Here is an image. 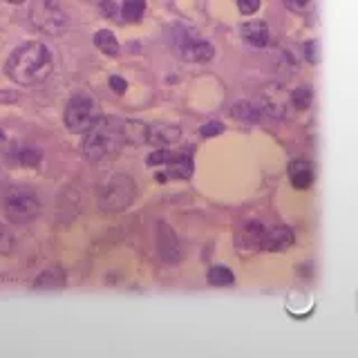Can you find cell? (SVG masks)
I'll use <instances>...</instances> for the list:
<instances>
[{"label": "cell", "mask_w": 358, "mask_h": 358, "mask_svg": "<svg viewBox=\"0 0 358 358\" xmlns=\"http://www.w3.org/2000/svg\"><path fill=\"white\" fill-rule=\"evenodd\" d=\"M52 52L43 43H25L11 52L5 72L18 85H36L52 72Z\"/></svg>", "instance_id": "obj_1"}, {"label": "cell", "mask_w": 358, "mask_h": 358, "mask_svg": "<svg viewBox=\"0 0 358 358\" xmlns=\"http://www.w3.org/2000/svg\"><path fill=\"white\" fill-rule=\"evenodd\" d=\"M123 141H126L123 121L117 117H99L94 126L85 132L81 152L87 162H101L103 157L117 152Z\"/></svg>", "instance_id": "obj_2"}, {"label": "cell", "mask_w": 358, "mask_h": 358, "mask_svg": "<svg viewBox=\"0 0 358 358\" xmlns=\"http://www.w3.org/2000/svg\"><path fill=\"white\" fill-rule=\"evenodd\" d=\"M137 197V184L130 175H115L99 188V208L103 213L126 210Z\"/></svg>", "instance_id": "obj_3"}, {"label": "cell", "mask_w": 358, "mask_h": 358, "mask_svg": "<svg viewBox=\"0 0 358 358\" xmlns=\"http://www.w3.org/2000/svg\"><path fill=\"white\" fill-rule=\"evenodd\" d=\"M29 20L34 27L48 36H63L70 27V20H67L59 0H31Z\"/></svg>", "instance_id": "obj_4"}, {"label": "cell", "mask_w": 358, "mask_h": 358, "mask_svg": "<svg viewBox=\"0 0 358 358\" xmlns=\"http://www.w3.org/2000/svg\"><path fill=\"white\" fill-rule=\"evenodd\" d=\"M3 210L9 222L14 224H27L38 217L41 213V199L29 188H11L3 199Z\"/></svg>", "instance_id": "obj_5"}, {"label": "cell", "mask_w": 358, "mask_h": 358, "mask_svg": "<svg viewBox=\"0 0 358 358\" xmlns=\"http://www.w3.org/2000/svg\"><path fill=\"white\" fill-rule=\"evenodd\" d=\"M99 119V106L96 101L85 94V92H78L74 94L65 106V126L70 132L76 134H83L90 128L94 126Z\"/></svg>", "instance_id": "obj_6"}, {"label": "cell", "mask_w": 358, "mask_h": 358, "mask_svg": "<svg viewBox=\"0 0 358 358\" xmlns=\"http://www.w3.org/2000/svg\"><path fill=\"white\" fill-rule=\"evenodd\" d=\"M177 54L182 56L184 61H190V63H206L213 59L215 50H213V45L206 41L184 36V38L177 41Z\"/></svg>", "instance_id": "obj_7"}, {"label": "cell", "mask_w": 358, "mask_h": 358, "mask_svg": "<svg viewBox=\"0 0 358 358\" xmlns=\"http://www.w3.org/2000/svg\"><path fill=\"white\" fill-rule=\"evenodd\" d=\"M157 251H159V257L164 262L179 260V240L166 222L157 224Z\"/></svg>", "instance_id": "obj_8"}, {"label": "cell", "mask_w": 358, "mask_h": 358, "mask_svg": "<svg viewBox=\"0 0 358 358\" xmlns=\"http://www.w3.org/2000/svg\"><path fill=\"white\" fill-rule=\"evenodd\" d=\"M7 162L11 166H22V168H36L43 159V152L38 148H31V145H11V148L5 152Z\"/></svg>", "instance_id": "obj_9"}, {"label": "cell", "mask_w": 358, "mask_h": 358, "mask_svg": "<svg viewBox=\"0 0 358 358\" xmlns=\"http://www.w3.org/2000/svg\"><path fill=\"white\" fill-rule=\"evenodd\" d=\"M291 244H294V231L287 229V227H278V229L268 231L264 235L262 249L278 253V251H287Z\"/></svg>", "instance_id": "obj_10"}, {"label": "cell", "mask_w": 358, "mask_h": 358, "mask_svg": "<svg viewBox=\"0 0 358 358\" xmlns=\"http://www.w3.org/2000/svg\"><path fill=\"white\" fill-rule=\"evenodd\" d=\"M182 137V130L177 126H166V123H152L148 126V143L152 145H168Z\"/></svg>", "instance_id": "obj_11"}, {"label": "cell", "mask_w": 358, "mask_h": 358, "mask_svg": "<svg viewBox=\"0 0 358 358\" xmlns=\"http://www.w3.org/2000/svg\"><path fill=\"white\" fill-rule=\"evenodd\" d=\"M65 287V271L61 266H50L34 280V289L45 291V289H63Z\"/></svg>", "instance_id": "obj_12"}, {"label": "cell", "mask_w": 358, "mask_h": 358, "mask_svg": "<svg viewBox=\"0 0 358 358\" xmlns=\"http://www.w3.org/2000/svg\"><path fill=\"white\" fill-rule=\"evenodd\" d=\"M242 36L246 43L255 45V48H264L268 43V27L262 20H251L242 27Z\"/></svg>", "instance_id": "obj_13"}, {"label": "cell", "mask_w": 358, "mask_h": 358, "mask_svg": "<svg viewBox=\"0 0 358 358\" xmlns=\"http://www.w3.org/2000/svg\"><path fill=\"white\" fill-rule=\"evenodd\" d=\"M289 177H291V184H294L296 188H309L311 182H313V171H311L309 162H305V159L291 162Z\"/></svg>", "instance_id": "obj_14"}, {"label": "cell", "mask_w": 358, "mask_h": 358, "mask_svg": "<svg viewBox=\"0 0 358 358\" xmlns=\"http://www.w3.org/2000/svg\"><path fill=\"white\" fill-rule=\"evenodd\" d=\"M264 235L266 231L260 222H249V224H244V229H242L240 244H244V249H257V246H262Z\"/></svg>", "instance_id": "obj_15"}, {"label": "cell", "mask_w": 358, "mask_h": 358, "mask_svg": "<svg viewBox=\"0 0 358 358\" xmlns=\"http://www.w3.org/2000/svg\"><path fill=\"white\" fill-rule=\"evenodd\" d=\"M193 175V159L188 155H177L175 159L168 164V171L166 177H173V179H188Z\"/></svg>", "instance_id": "obj_16"}, {"label": "cell", "mask_w": 358, "mask_h": 358, "mask_svg": "<svg viewBox=\"0 0 358 358\" xmlns=\"http://www.w3.org/2000/svg\"><path fill=\"white\" fill-rule=\"evenodd\" d=\"M123 132H126V141L141 145L148 143V126L141 121H123Z\"/></svg>", "instance_id": "obj_17"}, {"label": "cell", "mask_w": 358, "mask_h": 358, "mask_svg": "<svg viewBox=\"0 0 358 358\" xmlns=\"http://www.w3.org/2000/svg\"><path fill=\"white\" fill-rule=\"evenodd\" d=\"M208 285L210 287H231L235 282V275L231 273V268L229 266H222V264H215V266H210L208 268Z\"/></svg>", "instance_id": "obj_18"}, {"label": "cell", "mask_w": 358, "mask_h": 358, "mask_svg": "<svg viewBox=\"0 0 358 358\" xmlns=\"http://www.w3.org/2000/svg\"><path fill=\"white\" fill-rule=\"evenodd\" d=\"M94 45L96 48L103 52V54H108V56H117L119 54V43H117V38H115V34H112L110 29H101V31H96L94 34Z\"/></svg>", "instance_id": "obj_19"}, {"label": "cell", "mask_w": 358, "mask_h": 358, "mask_svg": "<svg viewBox=\"0 0 358 358\" xmlns=\"http://www.w3.org/2000/svg\"><path fill=\"white\" fill-rule=\"evenodd\" d=\"M145 11V0H123L121 16L128 22H137Z\"/></svg>", "instance_id": "obj_20"}, {"label": "cell", "mask_w": 358, "mask_h": 358, "mask_svg": "<svg viewBox=\"0 0 358 358\" xmlns=\"http://www.w3.org/2000/svg\"><path fill=\"white\" fill-rule=\"evenodd\" d=\"M233 117L240 121H257L260 119V108H255L249 101H240L233 106Z\"/></svg>", "instance_id": "obj_21"}, {"label": "cell", "mask_w": 358, "mask_h": 358, "mask_svg": "<svg viewBox=\"0 0 358 358\" xmlns=\"http://www.w3.org/2000/svg\"><path fill=\"white\" fill-rule=\"evenodd\" d=\"M291 103H294L298 110H307L311 106V87H307V85L296 87L294 94H291Z\"/></svg>", "instance_id": "obj_22"}, {"label": "cell", "mask_w": 358, "mask_h": 358, "mask_svg": "<svg viewBox=\"0 0 358 358\" xmlns=\"http://www.w3.org/2000/svg\"><path fill=\"white\" fill-rule=\"evenodd\" d=\"M16 246V238L5 224H0V255H11Z\"/></svg>", "instance_id": "obj_23"}, {"label": "cell", "mask_w": 358, "mask_h": 358, "mask_svg": "<svg viewBox=\"0 0 358 358\" xmlns=\"http://www.w3.org/2000/svg\"><path fill=\"white\" fill-rule=\"evenodd\" d=\"M175 152L171 150H166V148H159V150H155L150 157H148V166H159V164H171L175 159Z\"/></svg>", "instance_id": "obj_24"}, {"label": "cell", "mask_w": 358, "mask_h": 358, "mask_svg": "<svg viewBox=\"0 0 358 358\" xmlns=\"http://www.w3.org/2000/svg\"><path fill=\"white\" fill-rule=\"evenodd\" d=\"M285 7L296 11V14H307V11L313 7V0H282Z\"/></svg>", "instance_id": "obj_25"}, {"label": "cell", "mask_w": 358, "mask_h": 358, "mask_svg": "<svg viewBox=\"0 0 358 358\" xmlns=\"http://www.w3.org/2000/svg\"><path fill=\"white\" fill-rule=\"evenodd\" d=\"M199 132H201V137H215V134L224 132V126L220 121H208V123H204V126L199 128Z\"/></svg>", "instance_id": "obj_26"}, {"label": "cell", "mask_w": 358, "mask_h": 358, "mask_svg": "<svg viewBox=\"0 0 358 358\" xmlns=\"http://www.w3.org/2000/svg\"><path fill=\"white\" fill-rule=\"evenodd\" d=\"M238 7L244 16H251L255 14L257 9H260V0H238Z\"/></svg>", "instance_id": "obj_27"}, {"label": "cell", "mask_w": 358, "mask_h": 358, "mask_svg": "<svg viewBox=\"0 0 358 358\" xmlns=\"http://www.w3.org/2000/svg\"><path fill=\"white\" fill-rule=\"evenodd\" d=\"M110 87L115 90L117 94H123V92H126V90H128V83L123 81L121 76H110Z\"/></svg>", "instance_id": "obj_28"}, {"label": "cell", "mask_w": 358, "mask_h": 358, "mask_svg": "<svg viewBox=\"0 0 358 358\" xmlns=\"http://www.w3.org/2000/svg\"><path fill=\"white\" fill-rule=\"evenodd\" d=\"M316 50H318V45H316V43H307V61H311V63H316V61H318Z\"/></svg>", "instance_id": "obj_29"}, {"label": "cell", "mask_w": 358, "mask_h": 358, "mask_svg": "<svg viewBox=\"0 0 358 358\" xmlns=\"http://www.w3.org/2000/svg\"><path fill=\"white\" fill-rule=\"evenodd\" d=\"M85 3H94V5H103L106 0H85Z\"/></svg>", "instance_id": "obj_30"}, {"label": "cell", "mask_w": 358, "mask_h": 358, "mask_svg": "<svg viewBox=\"0 0 358 358\" xmlns=\"http://www.w3.org/2000/svg\"><path fill=\"white\" fill-rule=\"evenodd\" d=\"M7 3H11V5H20V3H25V0H7Z\"/></svg>", "instance_id": "obj_31"}, {"label": "cell", "mask_w": 358, "mask_h": 358, "mask_svg": "<svg viewBox=\"0 0 358 358\" xmlns=\"http://www.w3.org/2000/svg\"><path fill=\"white\" fill-rule=\"evenodd\" d=\"M5 137V134H3V130H0V139H3Z\"/></svg>", "instance_id": "obj_32"}]
</instances>
